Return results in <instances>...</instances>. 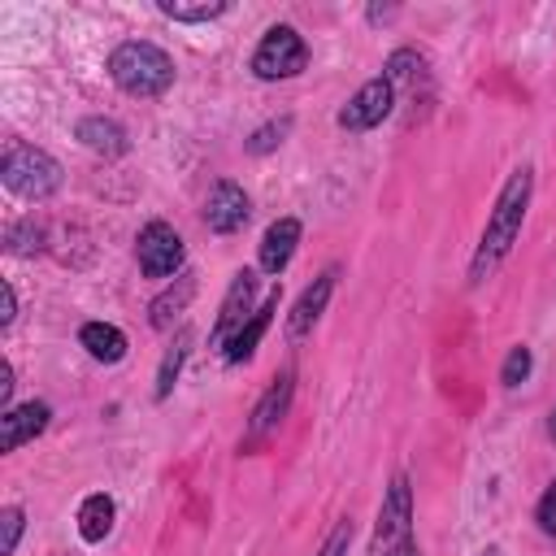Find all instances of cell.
Here are the masks:
<instances>
[{"mask_svg": "<svg viewBox=\"0 0 556 556\" xmlns=\"http://www.w3.org/2000/svg\"><path fill=\"white\" fill-rule=\"evenodd\" d=\"M0 178L13 195L22 200H48L56 187H61V165L43 152V148H30V143H9L4 148V161H0Z\"/></svg>", "mask_w": 556, "mask_h": 556, "instance_id": "obj_3", "label": "cell"}, {"mask_svg": "<svg viewBox=\"0 0 556 556\" xmlns=\"http://www.w3.org/2000/svg\"><path fill=\"white\" fill-rule=\"evenodd\" d=\"M530 365H534V361H530V348H521V343H517V348L508 352L504 369H500V382H504V387H521V382L530 378Z\"/></svg>", "mask_w": 556, "mask_h": 556, "instance_id": "obj_21", "label": "cell"}, {"mask_svg": "<svg viewBox=\"0 0 556 556\" xmlns=\"http://www.w3.org/2000/svg\"><path fill=\"white\" fill-rule=\"evenodd\" d=\"M48 417H52V408H48L43 400H30V404L9 408V413L0 417V447H4V452H17L22 443H30L35 434L48 430Z\"/></svg>", "mask_w": 556, "mask_h": 556, "instance_id": "obj_10", "label": "cell"}, {"mask_svg": "<svg viewBox=\"0 0 556 556\" xmlns=\"http://www.w3.org/2000/svg\"><path fill=\"white\" fill-rule=\"evenodd\" d=\"M248 217H252L248 191H243L239 182L222 178V182L208 191V200H204V226H208L213 235H235V230L248 226Z\"/></svg>", "mask_w": 556, "mask_h": 556, "instance_id": "obj_8", "label": "cell"}, {"mask_svg": "<svg viewBox=\"0 0 556 556\" xmlns=\"http://www.w3.org/2000/svg\"><path fill=\"white\" fill-rule=\"evenodd\" d=\"M334 282H339V265L321 269V274L300 291V300H295V308H291V317H287V339H291V343H300V339L321 321V313H326V304H330Z\"/></svg>", "mask_w": 556, "mask_h": 556, "instance_id": "obj_9", "label": "cell"}, {"mask_svg": "<svg viewBox=\"0 0 556 556\" xmlns=\"http://www.w3.org/2000/svg\"><path fill=\"white\" fill-rule=\"evenodd\" d=\"M391 104H395L391 78H387V74H382V78H369V83L339 109V126H343V130H374V126L391 113Z\"/></svg>", "mask_w": 556, "mask_h": 556, "instance_id": "obj_6", "label": "cell"}, {"mask_svg": "<svg viewBox=\"0 0 556 556\" xmlns=\"http://www.w3.org/2000/svg\"><path fill=\"white\" fill-rule=\"evenodd\" d=\"M530 187H534V169L530 165H517L508 174V182L500 187L495 195V208L482 226V239H478V252L469 261V282H486L500 261L513 252L517 235H521V222H526V204H530Z\"/></svg>", "mask_w": 556, "mask_h": 556, "instance_id": "obj_1", "label": "cell"}, {"mask_svg": "<svg viewBox=\"0 0 556 556\" xmlns=\"http://www.w3.org/2000/svg\"><path fill=\"white\" fill-rule=\"evenodd\" d=\"M287 130H291V117H278V122H269V126H261L252 139H248V152L252 156H261V152H269V148H278L282 139H287Z\"/></svg>", "mask_w": 556, "mask_h": 556, "instance_id": "obj_20", "label": "cell"}, {"mask_svg": "<svg viewBox=\"0 0 556 556\" xmlns=\"http://www.w3.org/2000/svg\"><path fill=\"white\" fill-rule=\"evenodd\" d=\"M113 517H117L113 495L96 491V495H87V500L78 504V534H83L87 543H104L109 530H113Z\"/></svg>", "mask_w": 556, "mask_h": 556, "instance_id": "obj_17", "label": "cell"}, {"mask_svg": "<svg viewBox=\"0 0 556 556\" xmlns=\"http://www.w3.org/2000/svg\"><path fill=\"white\" fill-rule=\"evenodd\" d=\"M478 556H504V552H500V547H486V552H478Z\"/></svg>", "mask_w": 556, "mask_h": 556, "instance_id": "obj_27", "label": "cell"}, {"mask_svg": "<svg viewBox=\"0 0 556 556\" xmlns=\"http://www.w3.org/2000/svg\"><path fill=\"white\" fill-rule=\"evenodd\" d=\"M274 313H278V287L256 304V313L243 321V330L226 343V361H230V365H239V361H248V356L256 352V343H261V334L269 330V317H274Z\"/></svg>", "mask_w": 556, "mask_h": 556, "instance_id": "obj_13", "label": "cell"}, {"mask_svg": "<svg viewBox=\"0 0 556 556\" xmlns=\"http://www.w3.org/2000/svg\"><path fill=\"white\" fill-rule=\"evenodd\" d=\"M0 521H4V543H0V552H4V556H13V547H17V539H22V521H26V517H22V508H17V504H9V508L0 513Z\"/></svg>", "mask_w": 556, "mask_h": 556, "instance_id": "obj_22", "label": "cell"}, {"mask_svg": "<svg viewBox=\"0 0 556 556\" xmlns=\"http://www.w3.org/2000/svg\"><path fill=\"white\" fill-rule=\"evenodd\" d=\"M291 395H295V369H282V374L269 382V391L261 395V404L252 408V434H265V430H274V426L287 417V408H291Z\"/></svg>", "mask_w": 556, "mask_h": 556, "instance_id": "obj_12", "label": "cell"}, {"mask_svg": "<svg viewBox=\"0 0 556 556\" xmlns=\"http://www.w3.org/2000/svg\"><path fill=\"white\" fill-rule=\"evenodd\" d=\"M404 556H417V552H404Z\"/></svg>", "mask_w": 556, "mask_h": 556, "instance_id": "obj_29", "label": "cell"}, {"mask_svg": "<svg viewBox=\"0 0 556 556\" xmlns=\"http://www.w3.org/2000/svg\"><path fill=\"white\" fill-rule=\"evenodd\" d=\"M304 65H308V43L300 39L295 26H269L265 39H261L256 52H252V74L265 78V83L295 78Z\"/></svg>", "mask_w": 556, "mask_h": 556, "instance_id": "obj_4", "label": "cell"}, {"mask_svg": "<svg viewBox=\"0 0 556 556\" xmlns=\"http://www.w3.org/2000/svg\"><path fill=\"white\" fill-rule=\"evenodd\" d=\"M78 343H83L87 356L100 361V365H117V361L126 356V334H122L113 321H87V326L78 330Z\"/></svg>", "mask_w": 556, "mask_h": 556, "instance_id": "obj_15", "label": "cell"}, {"mask_svg": "<svg viewBox=\"0 0 556 556\" xmlns=\"http://www.w3.org/2000/svg\"><path fill=\"white\" fill-rule=\"evenodd\" d=\"M547 430H552V439H556V413H552V426H547Z\"/></svg>", "mask_w": 556, "mask_h": 556, "instance_id": "obj_28", "label": "cell"}, {"mask_svg": "<svg viewBox=\"0 0 556 556\" xmlns=\"http://www.w3.org/2000/svg\"><path fill=\"white\" fill-rule=\"evenodd\" d=\"M174 56L148 39H126L109 52V78L126 91V96H139V100H152V96H165L174 87Z\"/></svg>", "mask_w": 556, "mask_h": 556, "instance_id": "obj_2", "label": "cell"}, {"mask_svg": "<svg viewBox=\"0 0 556 556\" xmlns=\"http://www.w3.org/2000/svg\"><path fill=\"white\" fill-rule=\"evenodd\" d=\"M252 295H256V274H252V269H239L235 282H230V291H226V300H222V313H217V321H213L208 348H226V343L243 330V321L256 313V308H252Z\"/></svg>", "mask_w": 556, "mask_h": 556, "instance_id": "obj_7", "label": "cell"}, {"mask_svg": "<svg viewBox=\"0 0 556 556\" xmlns=\"http://www.w3.org/2000/svg\"><path fill=\"white\" fill-rule=\"evenodd\" d=\"M187 348H191V330L182 326V330L174 334V343H169V352H165L161 369H156V400H165V395L174 391V382H178V369H182V361H187Z\"/></svg>", "mask_w": 556, "mask_h": 556, "instance_id": "obj_18", "label": "cell"}, {"mask_svg": "<svg viewBox=\"0 0 556 556\" xmlns=\"http://www.w3.org/2000/svg\"><path fill=\"white\" fill-rule=\"evenodd\" d=\"M295 243H300V222H295V217H278V222H269V230L261 235V252H256L261 269L278 278V274L287 269V261L295 256Z\"/></svg>", "mask_w": 556, "mask_h": 556, "instance_id": "obj_11", "label": "cell"}, {"mask_svg": "<svg viewBox=\"0 0 556 556\" xmlns=\"http://www.w3.org/2000/svg\"><path fill=\"white\" fill-rule=\"evenodd\" d=\"M348 543H352V521L343 517V521L330 530V539L321 543V552H317V556H348Z\"/></svg>", "mask_w": 556, "mask_h": 556, "instance_id": "obj_23", "label": "cell"}, {"mask_svg": "<svg viewBox=\"0 0 556 556\" xmlns=\"http://www.w3.org/2000/svg\"><path fill=\"white\" fill-rule=\"evenodd\" d=\"M13 317H17V291L4 282L0 287V326H13Z\"/></svg>", "mask_w": 556, "mask_h": 556, "instance_id": "obj_25", "label": "cell"}, {"mask_svg": "<svg viewBox=\"0 0 556 556\" xmlns=\"http://www.w3.org/2000/svg\"><path fill=\"white\" fill-rule=\"evenodd\" d=\"M169 22H213V17H222L230 4L226 0H195V4H182V0H161L156 4Z\"/></svg>", "mask_w": 556, "mask_h": 556, "instance_id": "obj_19", "label": "cell"}, {"mask_svg": "<svg viewBox=\"0 0 556 556\" xmlns=\"http://www.w3.org/2000/svg\"><path fill=\"white\" fill-rule=\"evenodd\" d=\"M9 400H13V365L0 361V404H4V413H9Z\"/></svg>", "mask_w": 556, "mask_h": 556, "instance_id": "obj_26", "label": "cell"}, {"mask_svg": "<svg viewBox=\"0 0 556 556\" xmlns=\"http://www.w3.org/2000/svg\"><path fill=\"white\" fill-rule=\"evenodd\" d=\"M539 526L547 530V534H556V482L543 491V500H539Z\"/></svg>", "mask_w": 556, "mask_h": 556, "instance_id": "obj_24", "label": "cell"}, {"mask_svg": "<svg viewBox=\"0 0 556 556\" xmlns=\"http://www.w3.org/2000/svg\"><path fill=\"white\" fill-rule=\"evenodd\" d=\"M135 256H139V269L148 278H169V274H182V239L169 222H148L135 239Z\"/></svg>", "mask_w": 556, "mask_h": 556, "instance_id": "obj_5", "label": "cell"}, {"mask_svg": "<svg viewBox=\"0 0 556 556\" xmlns=\"http://www.w3.org/2000/svg\"><path fill=\"white\" fill-rule=\"evenodd\" d=\"M78 139H83L91 152H100V156H122V152L130 148L126 130H122L113 117H83V122H78Z\"/></svg>", "mask_w": 556, "mask_h": 556, "instance_id": "obj_16", "label": "cell"}, {"mask_svg": "<svg viewBox=\"0 0 556 556\" xmlns=\"http://www.w3.org/2000/svg\"><path fill=\"white\" fill-rule=\"evenodd\" d=\"M191 295H195V274H191V269L174 274V287H165V291L152 300L148 321H152L156 330H169V326H174V317L187 308V300H191Z\"/></svg>", "mask_w": 556, "mask_h": 556, "instance_id": "obj_14", "label": "cell"}]
</instances>
